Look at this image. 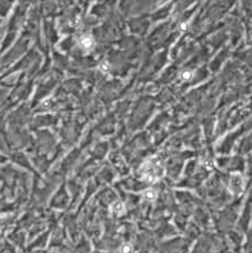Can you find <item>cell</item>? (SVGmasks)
Segmentation results:
<instances>
[{"label": "cell", "instance_id": "cell-1", "mask_svg": "<svg viewBox=\"0 0 252 253\" xmlns=\"http://www.w3.org/2000/svg\"><path fill=\"white\" fill-rule=\"evenodd\" d=\"M140 174L142 180L147 183H156L164 176L165 169L158 158L153 157L141 165Z\"/></svg>", "mask_w": 252, "mask_h": 253}, {"label": "cell", "instance_id": "cell-2", "mask_svg": "<svg viewBox=\"0 0 252 253\" xmlns=\"http://www.w3.org/2000/svg\"><path fill=\"white\" fill-rule=\"evenodd\" d=\"M229 190L235 196L242 194V192L244 190V179H243V176L240 173L235 172V173L231 174V176H230Z\"/></svg>", "mask_w": 252, "mask_h": 253}, {"label": "cell", "instance_id": "cell-3", "mask_svg": "<svg viewBox=\"0 0 252 253\" xmlns=\"http://www.w3.org/2000/svg\"><path fill=\"white\" fill-rule=\"evenodd\" d=\"M79 46L84 49H89L94 46V39L89 35H85L79 39Z\"/></svg>", "mask_w": 252, "mask_h": 253}, {"label": "cell", "instance_id": "cell-4", "mask_svg": "<svg viewBox=\"0 0 252 253\" xmlns=\"http://www.w3.org/2000/svg\"><path fill=\"white\" fill-rule=\"evenodd\" d=\"M111 211H112V213L116 214V215H122V214L125 213V206H124V204L122 202L116 201L115 203L112 204Z\"/></svg>", "mask_w": 252, "mask_h": 253}, {"label": "cell", "instance_id": "cell-5", "mask_svg": "<svg viewBox=\"0 0 252 253\" xmlns=\"http://www.w3.org/2000/svg\"><path fill=\"white\" fill-rule=\"evenodd\" d=\"M144 197H145L146 200H148V201H154L157 197V193L156 191H154L152 189H148V190H146L144 192Z\"/></svg>", "mask_w": 252, "mask_h": 253}, {"label": "cell", "instance_id": "cell-6", "mask_svg": "<svg viewBox=\"0 0 252 253\" xmlns=\"http://www.w3.org/2000/svg\"><path fill=\"white\" fill-rule=\"evenodd\" d=\"M193 72H191V70H184V72H182L181 73V78L183 79V80H190V79L193 78Z\"/></svg>", "mask_w": 252, "mask_h": 253}, {"label": "cell", "instance_id": "cell-7", "mask_svg": "<svg viewBox=\"0 0 252 253\" xmlns=\"http://www.w3.org/2000/svg\"><path fill=\"white\" fill-rule=\"evenodd\" d=\"M121 253H133V247L128 243H125L121 247Z\"/></svg>", "mask_w": 252, "mask_h": 253}, {"label": "cell", "instance_id": "cell-8", "mask_svg": "<svg viewBox=\"0 0 252 253\" xmlns=\"http://www.w3.org/2000/svg\"><path fill=\"white\" fill-rule=\"evenodd\" d=\"M203 165H204V167H205L207 169H214V162H213L212 159H207V161L203 163Z\"/></svg>", "mask_w": 252, "mask_h": 253}, {"label": "cell", "instance_id": "cell-9", "mask_svg": "<svg viewBox=\"0 0 252 253\" xmlns=\"http://www.w3.org/2000/svg\"><path fill=\"white\" fill-rule=\"evenodd\" d=\"M99 68H101V70L102 72H104V73H107L108 70H109V65H108V62H102L101 64V66H99Z\"/></svg>", "mask_w": 252, "mask_h": 253}, {"label": "cell", "instance_id": "cell-10", "mask_svg": "<svg viewBox=\"0 0 252 253\" xmlns=\"http://www.w3.org/2000/svg\"><path fill=\"white\" fill-rule=\"evenodd\" d=\"M180 30H181V31H182V33H184V31H186V28H187V25H186V23H181V25H180Z\"/></svg>", "mask_w": 252, "mask_h": 253}]
</instances>
